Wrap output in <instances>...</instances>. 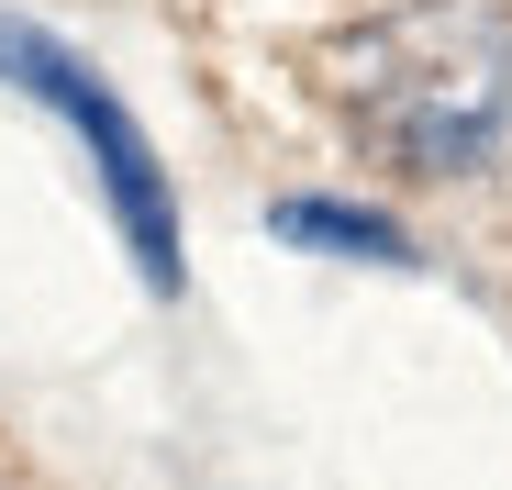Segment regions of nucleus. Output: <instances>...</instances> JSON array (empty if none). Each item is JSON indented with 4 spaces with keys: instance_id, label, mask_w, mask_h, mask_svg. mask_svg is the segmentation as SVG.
Masks as SVG:
<instances>
[{
    "instance_id": "obj_1",
    "label": "nucleus",
    "mask_w": 512,
    "mask_h": 490,
    "mask_svg": "<svg viewBox=\"0 0 512 490\" xmlns=\"http://www.w3.org/2000/svg\"><path fill=\"white\" fill-rule=\"evenodd\" d=\"M346 123L423 179H468L512 123V23L490 12H401L346 45Z\"/></svg>"
}]
</instances>
